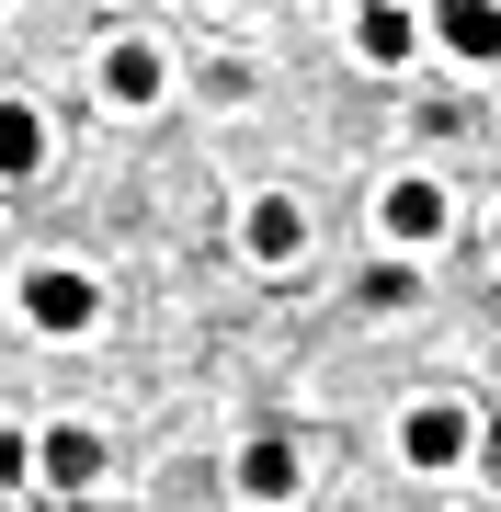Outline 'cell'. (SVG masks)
<instances>
[{
  "label": "cell",
  "instance_id": "obj_1",
  "mask_svg": "<svg viewBox=\"0 0 501 512\" xmlns=\"http://www.w3.org/2000/svg\"><path fill=\"white\" fill-rule=\"evenodd\" d=\"M23 319H35L46 342H80V330L103 319V285L80 274V262H35V274H23Z\"/></svg>",
  "mask_w": 501,
  "mask_h": 512
},
{
  "label": "cell",
  "instance_id": "obj_2",
  "mask_svg": "<svg viewBox=\"0 0 501 512\" xmlns=\"http://www.w3.org/2000/svg\"><path fill=\"white\" fill-rule=\"evenodd\" d=\"M160 92H171V57H160L149 35H114V46H103V103H126V114H149Z\"/></svg>",
  "mask_w": 501,
  "mask_h": 512
},
{
  "label": "cell",
  "instance_id": "obj_3",
  "mask_svg": "<svg viewBox=\"0 0 501 512\" xmlns=\"http://www.w3.org/2000/svg\"><path fill=\"white\" fill-rule=\"evenodd\" d=\"M399 444H410V467H456L467 444H479V421H467L456 399H422V410L399 421Z\"/></svg>",
  "mask_w": 501,
  "mask_h": 512
},
{
  "label": "cell",
  "instance_id": "obj_4",
  "mask_svg": "<svg viewBox=\"0 0 501 512\" xmlns=\"http://www.w3.org/2000/svg\"><path fill=\"white\" fill-rule=\"evenodd\" d=\"M433 35H445L467 69H501V0H433Z\"/></svg>",
  "mask_w": 501,
  "mask_h": 512
},
{
  "label": "cell",
  "instance_id": "obj_5",
  "mask_svg": "<svg viewBox=\"0 0 501 512\" xmlns=\"http://www.w3.org/2000/svg\"><path fill=\"white\" fill-rule=\"evenodd\" d=\"M376 217H388V239H399V251H422V239H445V183H422V171H410V183H388V194H376Z\"/></svg>",
  "mask_w": 501,
  "mask_h": 512
},
{
  "label": "cell",
  "instance_id": "obj_6",
  "mask_svg": "<svg viewBox=\"0 0 501 512\" xmlns=\"http://www.w3.org/2000/svg\"><path fill=\"white\" fill-rule=\"evenodd\" d=\"M410 46H422V23H410L399 0H365V12H353V57H365V69H410Z\"/></svg>",
  "mask_w": 501,
  "mask_h": 512
},
{
  "label": "cell",
  "instance_id": "obj_7",
  "mask_svg": "<svg viewBox=\"0 0 501 512\" xmlns=\"http://www.w3.org/2000/svg\"><path fill=\"white\" fill-rule=\"evenodd\" d=\"M35 478H57V490H92V478H103V433H92V421H57V433L35 444Z\"/></svg>",
  "mask_w": 501,
  "mask_h": 512
},
{
  "label": "cell",
  "instance_id": "obj_8",
  "mask_svg": "<svg viewBox=\"0 0 501 512\" xmlns=\"http://www.w3.org/2000/svg\"><path fill=\"white\" fill-rule=\"evenodd\" d=\"M240 490H251V501H285V490H297V444H285V433L240 444Z\"/></svg>",
  "mask_w": 501,
  "mask_h": 512
},
{
  "label": "cell",
  "instance_id": "obj_9",
  "mask_svg": "<svg viewBox=\"0 0 501 512\" xmlns=\"http://www.w3.org/2000/svg\"><path fill=\"white\" fill-rule=\"evenodd\" d=\"M240 239H251V262H297V239H308V217H297V205H285V194H262Z\"/></svg>",
  "mask_w": 501,
  "mask_h": 512
},
{
  "label": "cell",
  "instance_id": "obj_10",
  "mask_svg": "<svg viewBox=\"0 0 501 512\" xmlns=\"http://www.w3.org/2000/svg\"><path fill=\"white\" fill-rule=\"evenodd\" d=\"M35 160H46V114L35 103H0V183H23Z\"/></svg>",
  "mask_w": 501,
  "mask_h": 512
},
{
  "label": "cell",
  "instance_id": "obj_11",
  "mask_svg": "<svg viewBox=\"0 0 501 512\" xmlns=\"http://www.w3.org/2000/svg\"><path fill=\"white\" fill-rule=\"evenodd\" d=\"M23 467H35V444H23L12 421H0V490H23Z\"/></svg>",
  "mask_w": 501,
  "mask_h": 512
}]
</instances>
